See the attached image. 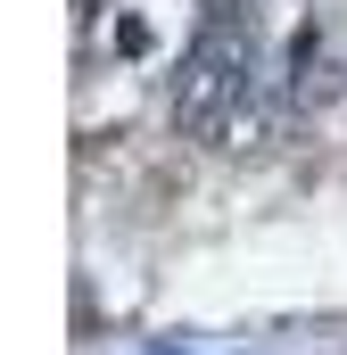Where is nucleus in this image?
<instances>
[{"label": "nucleus", "instance_id": "f257e3e1", "mask_svg": "<svg viewBox=\"0 0 347 355\" xmlns=\"http://www.w3.org/2000/svg\"><path fill=\"white\" fill-rule=\"evenodd\" d=\"M240 91H248V25H240V17H207V33L190 42L182 83H174V124L215 132Z\"/></svg>", "mask_w": 347, "mask_h": 355}]
</instances>
